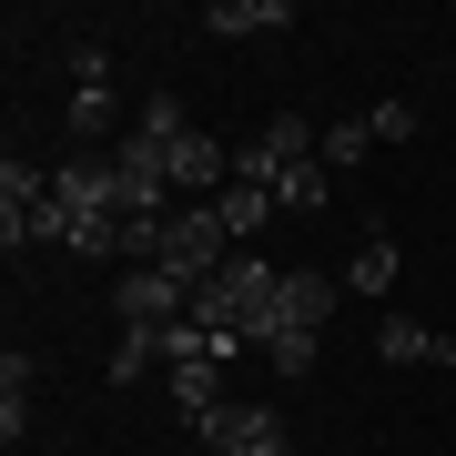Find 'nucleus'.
<instances>
[{
	"label": "nucleus",
	"instance_id": "11",
	"mask_svg": "<svg viewBox=\"0 0 456 456\" xmlns=\"http://www.w3.org/2000/svg\"><path fill=\"white\" fill-rule=\"evenodd\" d=\"M375 355L386 365H456V335H426L416 314H386V325H375Z\"/></svg>",
	"mask_w": 456,
	"mask_h": 456
},
{
	"label": "nucleus",
	"instance_id": "15",
	"mask_svg": "<svg viewBox=\"0 0 456 456\" xmlns=\"http://www.w3.org/2000/svg\"><path fill=\"white\" fill-rule=\"evenodd\" d=\"M274 193H284V213H325V203H335V173H325V152H314V163H294V173L274 183Z\"/></svg>",
	"mask_w": 456,
	"mask_h": 456
},
{
	"label": "nucleus",
	"instance_id": "7",
	"mask_svg": "<svg viewBox=\"0 0 456 456\" xmlns=\"http://www.w3.org/2000/svg\"><path fill=\"white\" fill-rule=\"evenodd\" d=\"M203 446H224V456H294V426L274 406H224L203 426Z\"/></svg>",
	"mask_w": 456,
	"mask_h": 456
},
{
	"label": "nucleus",
	"instance_id": "2",
	"mask_svg": "<svg viewBox=\"0 0 456 456\" xmlns=\"http://www.w3.org/2000/svg\"><path fill=\"white\" fill-rule=\"evenodd\" d=\"M152 264H163V274H183V284H213V274L233 264L224 213H213V203H173V213H163V254H152Z\"/></svg>",
	"mask_w": 456,
	"mask_h": 456
},
{
	"label": "nucleus",
	"instance_id": "5",
	"mask_svg": "<svg viewBox=\"0 0 456 456\" xmlns=\"http://www.w3.org/2000/svg\"><path fill=\"white\" fill-rule=\"evenodd\" d=\"M41 224H51V173L11 152V163H0V244H11V254L41 244Z\"/></svg>",
	"mask_w": 456,
	"mask_h": 456
},
{
	"label": "nucleus",
	"instance_id": "13",
	"mask_svg": "<svg viewBox=\"0 0 456 456\" xmlns=\"http://www.w3.org/2000/svg\"><path fill=\"white\" fill-rule=\"evenodd\" d=\"M345 294H395V233H365L345 264Z\"/></svg>",
	"mask_w": 456,
	"mask_h": 456
},
{
	"label": "nucleus",
	"instance_id": "4",
	"mask_svg": "<svg viewBox=\"0 0 456 456\" xmlns=\"http://www.w3.org/2000/svg\"><path fill=\"white\" fill-rule=\"evenodd\" d=\"M314 142H325V132H314L305 112H264V132L233 152V173H244V183H284L294 163H314Z\"/></svg>",
	"mask_w": 456,
	"mask_h": 456
},
{
	"label": "nucleus",
	"instance_id": "6",
	"mask_svg": "<svg viewBox=\"0 0 456 456\" xmlns=\"http://www.w3.org/2000/svg\"><path fill=\"white\" fill-rule=\"evenodd\" d=\"M163 173H173V203H213L233 183V152L213 142V132H173V142H163Z\"/></svg>",
	"mask_w": 456,
	"mask_h": 456
},
{
	"label": "nucleus",
	"instance_id": "19",
	"mask_svg": "<svg viewBox=\"0 0 456 456\" xmlns=\"http://www.w3.org/2000/svg\"><path fill=\"white\" fill-rule=\"evenodd\" d=\"M132 132H142V142H173V132H193V122H183V102H173V92H152L142 112H132Z\"/></svg>",
	"mask_w": 456,
	"mask_h": 456
},
{
	"label": "nucleus",
	"instance_id": "16",
	"mask_svg": "<svg viewBox=\"0 0 456 456\" xmlns=\"http://www.w3.org/2000/svg\"><path fill=\"white\" fill-rule=\"evenodd\" d=\"M314 355H325V335H305V325H274V335H264V365H274V375H314Z\"/></svg>",
	"mask_w": 456,
	"mask_h": 456
},
{
	"label": "nucleus",
	"instance_id": "14",
	"mask_svg": "<svg viewBox=\"0 0 456 456\" xmlns=\"http://www.w3.org/2000/svg\"><path fill=\"white\" fill-rule=\"evenodd\" d=\"M314 152H325V173L345 183V173H355L365 152H375V122H365V112H345V122H325V142H314Z\"/></svg>",
	"mask_w": 456,
	"mask_h": 456
},
{
	"label": "nucleus",
	"instance_id": "9",
	"mask_svg": "<svg viewBox=\"0 0 456 456\" xmlns=\"http://www.w3.org/2000/svg\"><path fill=\"white\" fill-rule=\"evenodd\" d=\"M335 274H314V264H284V325H305V335H325L335 325Z\"/></svg>",
	"mask_w": 456,
	"mask_h": 456
},
{
	"label": "nucleus",
	"instance_id": "18",
	"mask_svg": "<svg viewBox=\"0 0 456 456\" xmlns=\"http://www.w3.org/2000/svg\"><path fill=\"white\" fill-rule=\"evenodd\" d=\"M61 122H71V142L92 152L102 132H112V92H71V112H61ZM102 152H112V142H102Z\"/></svg>",
	"mask_w": 456,
	"mask_h": 456
},
{
	"label": "nucleus",
	"instance_id": "8",
	"mask_svg": "<svg viewBox=\"0 0 456 456\" xmlns=\"http://www.w3.org/2000/svg\"><path fill=\"white\" fill-rule=\"evenodd\" d=\"M203 31L213 41H274V31H294V0H213Z\"/></svg>",
	"mask_w": 456,
	"mask_h": 456
},
{
	"label": "nucleus",
	"instance_id": "10",
	"mask_svg": "<svg viewBox=\"0 0 456 456\" xmlns=\"http://www.w3.org/2000/svg\"><path fill=\"white\" fill-rule=\"evenodd\" d=\"M213 213H224V233H233V254H244L254 233H264V213H284V193H274V183H244V173H233L224 193H213Z\"/></svg>",
	"mask_w": 456,
	"mask_h": 456
},
{
	"label": "nucleus",
	"instance_id": "12",
	"mask_svg": "<svg viewBox=\"0 0 456 456\" xmlns=\"http://www.w3.org/2000/svg\"><path fill=\"white\" fill-rule=\"evenodd\" d=\"M152 365H173L152 325H122V335H112V355H102V375H112V386H132V375H152Z\"/></svg>",
	"mask_w": 456,
	"mask_h": 456
},
{
	"label": "nucleus",
	"instance_id": "20",
	"mask_svg": "<svg viewBox=\"0 0 456 456\" xmlns=\"http://www.w3.org/2000/svg\"><path fill=\"white\" fill-rule=\"evenodd\" d=\"M365 122H375V142H406V132H416V102H375Z\"/></svg>",
	"mask_w": 456,
	"mask_h": 456
},
{
	"label": "nucleus",
	"instance_id": "1",
	"mask_svg": "<svg viewBox=\"0 0 456 456\" xmlns=\"http://www.w3.org/2000/svg\"><path fill=\"white\" fill-rule=\"evenodd\" d=\"M193 325L213 345H264L284 325V264H264V254H233L213 284H193Z\"/></svg>",
	"mask_w": 456,
	"mask_h": 456
},
{
	"label": "nucleus",
	"instance_id": "3",
	"mask_svg": "<svg viewBox=\"0 0 456 456\" xmlns=\"http://www.w3.org/2000/svg\"><path fill=\"white\" fill-rule=\"evenodd\" d=\"M112 314H122V325L173 335L183 314H193V284H183V274H163V264H132V274H112Z\"/></svg>",
	"mask_w": 456,
	"mask_h": 456
},
{
	"label": "nucleus",
	"instance_id": "17",
	"mask_svg": "<svg viewBox=\"0 0 456 456\" xmlns=\"http://www.w3.org/2000/svg\"><path fill=\"white\" fill-rule=\"evenodd\" d=\"M31 416V355H0V436H20Z\"/></svg>",
	"mask_w": 456,
	"mask_h": 456
}]
</instances>
